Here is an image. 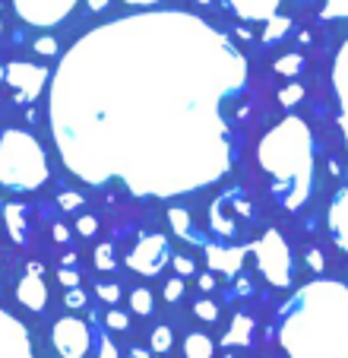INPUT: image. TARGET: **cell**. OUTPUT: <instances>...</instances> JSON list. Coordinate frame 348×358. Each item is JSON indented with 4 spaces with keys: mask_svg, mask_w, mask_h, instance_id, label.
<instances>
[{
    "mask_svg": "<svg viewBox=\"0 0 348 358\" xmlns=\"http://www.w3.org/2000/svg\"><path fill=\"white\" fill-rule=\"evenodd\" d=\"M288 29H291V20H288V16H269L266 29H263V41H266V45H273V41L285 38Z\"/></svg>",
    "mask_w": 348,
    "mask_h": 358,
    "instance_id": "obj_22",
    "label": "cell"
},
{
    "mask_svg": "<svg viewBox=\"0 0 348 358\" xmlns=\"http://www.w3.org/2000/svg\"><path fill=\"white\" fill-rule=\"evenodd\" d=\"M206 264L212 273L235 276L244 266V248H228V244H206Z\"/></svg>",
    "mask_w": 348,
    "mask_h": 358,
    "instance_id": "obj_15",
    "label": "cell"
},
{
    "mask_svg": "<svg viewBox=\"0 0 348 358\" xmlns=\"http://www.w3.org/2000/svg\"><path fill=\"white\" fill-rule=\"evenodd\" d=\"M130 308H133V314H140V317H149V314L155 311V298L149 289H133L130 292Z\"/></svg>",
    "mask_w": 348,
    "mask_h": 358,
    "instance_id": "obj_21",
    "label": "cell"
},
{
    "mask_svg": "<svg viewBox=\"0 0 348 358\" xmlns=\"http://www.w3.org/2000/svg\"><path fill=\"white\" fill-rule=\"evenodd\" d=\"M256 257V270L263 273L273 289H288L295 279V260H291V248L279 235V229H266L254 244H250Z\"/></svg>",
    "mask_w": 348,
    "mask_h": 358,
    "instance_id": "obj_5",
    "label": "cell"
},
{
    "mask_svg": "<svg viewBox=\"0 0 348 358\" xmlns=\"http://www.w3.org/2000/svg\"><path fill=\"white\" fill-rule=\"evenodd\" d=\"M57 51H61V48H57V41H54L51 35H45V38L35 41V55H41V57H54Z\"/></svg>",
    "mask_w": 348,
    "mask_h": 358,
    "instance_id": "obj_34",
    "label": "cell"
},
{
    "mask_svg": "<svg viewBox=\"0 0 348 358\" xmlns=\"http://www.w3.org/2000/svg\"><path fill=\"white\" fill-rule=\"evenodd\" d=\"M0 35H3V22H0Z\"/></svg>",
    "mask_w": 348,
    "mask_h": 358,
    "instance_id": "obj_46",
    "label": "cell"
},
{
    "mask_svg": "<svg viewBox=\"0 0 348 358\" xmlns=\"http://www.w3.org/2000/svg\"><path fill=\"white\" fill-rule=\"evenodd\" d=\"M124 3H130V7H155L161 0H124Z\"/></svg>",
    "mask_w": 348,
    "mask_h": 358,
    "instance_id": "obj_42",
    "label": "cell"
},
{
    "mask_svg": "<svg viewBox=\"0 0 348 358\" xmlns=\"http://www.w3.org/2000/svg\"><path fill=\"white\" fill-rule=\"evenodd\" d=\"M275 73L279 76H288V80H295L298 73H304V55H285L275 61Z\"/></svg>",
    "mask_w": 348,
    "mask_h": 358,
    "instance_id": "obj_23",
    "label": "cell"
},
{
    "mask_svg": "<svg viewBox=\"0 0 348 358\" xmlns=\"http://www.w3.org/2000/svg\"><path fill=\"white\" fill-rule=\"evenodd\" d=\"M323 20H348V0H326Z\"/></svg>",
    "mask_w": 348,
    "mask_h": 358,
    "instance_id": "obj_25",
    "label": "cell"
},
{
    "mask_svg": "<svg viewBox=\"0 0 348 358\" xmlns=\"http://www.w3.org/2000/svg\"><path fill=\"white\" fill-rule=\"evenodd\" d=\"M95 229H99V219H95V216H80V219H76V231H80L82 238H92Z\"/></svg>",
    "mask_w": 348,
    "mask_h": 358,
    "instance_id": "obj_36",
    "label": "cell"
},
{
    "mask_svg": "<svg viewBox=\"0 0 348 358\" xmlns=\"http://www.w3.org/2000/svg\"><path fill=\"white\" fill-rule=\"evenodd\" d=\"M279 343L288 358H348V285L314 279L282 304Z\"/></svg>",
    "mask_w": 348,
    "mask_h": 358,
    "instance_id": "obj_2",
    "label": "cell"
},
{
    "mask_svg": "<svg viewBox=\"0 0 348 358\" xmlns=\"http://www.w3.org/2000/svg\"><path fill=\"white\" fill-rule=\"evenodd\" d=\"M86 292L80 289V285H73V289H67V295H64V304L67 308H73V311H80V308H86Z\"/></svg>",
    "mask_w": 348,
    "mask_h": 358,
    "instance_id": "obj_30",
    "label": "cell"
},
{
    "mask_svg": "<svg viewBox=\"0 0 348 358\" xmlns=\"http://www.w3.org/2000/svg\"><path fill=\"white\" fill-rule=\"evenodd\" d=\"M184 355L187 358H212L215 343L206 336V333H187V339H184Z\"/></svg>",
    "mask_w": 348,
    "mask_h": 358,
    "instance_id": "obj_20",
    "label": "cell"
},
{
    "mask_svg": "<svg viewBox=\"0 0 348 358\" xmlns=\"http://www.w3.org/2000/svg\"><path fill=\"white\" fill-rule=\"evenodd\" d=\"M333 86H335V99H339V124H342L345 146H348V38H345V45L339 48V57H335Z\"/></svg>",
    "mask_w": 348,
    "mask_h": 358,
    "instance_id": "obj_13",
    "label": "cell"
},
{
    "mask_svg": "<svg viewBox=\"0 0 348 358\" xmlns=\"http://www.w3.org/2000/svg\"><path fill=\"white\" fill-rule=\"evenodd\" d=\"M301 99H304V86H298V83H291V86H285V89L279 92V105H285V108L298 105Z\"/></svg>",
    "mask_w": 348,
    "mask_h": 358,
    "instance_id": "obj_28",
    "label": "cell"
},
{
    "mask_svg": "<svg viewBox=\"0 0 348 358\" xmlns=\"http://www.w3.org/2000/svg\"><path fill=\"white\" fill-rule=\"evenodd\" d=\"M57 279H61L67 289H73V285H80V270H76V266H61V270H57Z\"/></svg>",
    "mask_w": 348,
    "mask_h": 358,
    "instance_id": "obj_37",
    "label": "cell"
},
{
    "mask_svg": "<svg viewBox=\"0 0 348 358\" xmlns=\"http://www.w3.org/2000/svg\"><path fill=\"white\" fill-rule=\"evenodd\" d=\"M105 7H108V0H89V10H95V13L105 10Z\"/></svg>",
    "mask_w": 348,
    "mask_h": 358,
    "instance_id": "obj_43",
    "label": "cell"
},
{
    "mask_svg": "<svg viewBox=\"0 0 348 358\" xmlns=\"http://www.w3.org/2000/svg\"><path fill=\"white\" fill-rule=\"evenodd\" d=\"M196 285H200V292H212L215 289V276H212V273H203Z\"/></svg>",
    "mask_w": 348,
    "mask_h": 358,
    "instance_id": "obj_40",
    "label": "cell"
},
{
    "mask_svg": "<svg viewBox=\"0 0 348 358\" xmlns=\"http://www.w3.org/2000/svg\"><path fill=\"white\" fill-rule=\"evenodd\" d=\"M64 266H76V254H64Z\"/></svg>",
    "mask_w": 348,
    "mask_h": 358,
    "instance_id": "obj_45",
    "label": "cell"
},
{
    "mask_svg": "<svg viewBox=\"0 0 348 358\" xmlns=\"http://www.w3.org/2000/svg\"><path fill=\"white\" fill-rule=\"evenodd\" d=\"M99 358H117V349H114V343L108 336L99 339Z\"/></svg>",
    "mask_w": 348,
    "mask_h": 358,
    "instance_id": "obj_38",
    "label": "cell"
},
{
    "mask_svg": "<svg viewBox=\"0 0 348 358\" xmlns=\"http://www.w3.org/2000/svg\"><path fill=\"white\" fill-rule=\"evenodd\" d=\"M256 162L273 184V200L298 210L314 187V136L301 117L288 115L266 130L256 146Z\"/></svg>",
    "mask_w": 348,
    "mask_h": 358,
    "instance_id": "obj_3",
    "label": "cell"
},
{
    "mask_svg": "<svg viewBox=\"0 0 348 358\" xmlns=\"http://www.w3.org/2000/svg\"><path fill=\"white\" fill-rule=\"evenodd\" d=\"M51 343L61 358H86L92 349V333L89 324L80 317H61L51 330Z\"/></svg>",
    "mask_w": 348,
    "mask_h": 358,
    "instance_id": "obj_10",
    "label": "cell"
},
{
    "mask_svg": "<svg viewBox=\"0 0 348 358\" xmlns=\"http://www.w3.org/2000/svg\"><path fill=\"white\" fill-rule=\"evenodd\" d=\"M250 343H254V320L247 314H235L228 333L222 336V345L228 349V345H250Z\"/></svg>",
    "mask_w": 348,
    "mask_h": 358,
    "instance_id": "obj_17",
    "label": "cell"
},
{
    "mask_svg": "<svg viewBox=\"0 0 348 358\" xmlns=\"http://www.w3.org/2000/svg\"><path fill=\"white\" fill-rule=\"evenodd\" d=\"M168 222L177 231V238H184V241H190V244H206L203 235H196L194 219H190V213L184 210V206H171V210H168Z\"/></svg>",
    "mask_w": 348,
    "mask_h": 358,
    "instance_id": "obj_18",
    "label": "cell"
},
{
    "mask_svg": "<svg viewBox=\"0 0 348 358\" xmlns=\"http://www.w3.org/2000/svg\"><path fill=\"white\" fill-rule=\"evenodd\" d=\"M57 203H61V210L73 213L76 206H82V194H76V190H64V194L57 196Z\"/></svg>",
    "mask_w": 348,
    "mask_h": 358,
    "instance_id": "obj_33",
    "label": "cell"
},
{
    "mask_svg": "<svg viewBox=\"0 0 348 358\" xmlns=\"http://www.w3.org/2000/svg\"><path fill=\"white\" fill-rule=\"evenodd\" d=\"M127 358H149V352H146V349H130Z\"/></svg>",
    "mask_w": 348,
    "mask_h": 358,
    "instance_id": "obj_44",
    "label": "cell"
},
{
    "mask_svg": "<svg viewBox=\"0 0 348 358\" xmlns=\"http://www.w3.org/2000/svg\"><path fill=\"white\" fill-rule=\"evenodd\" d=\"M254 222V206L241 190H228L219 200L209 206V225L215 235L228 238V235H244L247 225Z\"/></svg>",
    "mask_w": 348,
    "mask_h": 358,
    "instance_id": "obj_6",
    "label": "cell"
},
{
    "mask_svg": "<svg viewBox=\"0 0 348 358\" xmlns=\"http://www.w3.org/2000/svg\"><path fill=\"white\" fill-rule=\"evenodd\" d=\"M48 181L45 146L29 130L7 127L0 134V187L13 194H32Z\"/></svg>",
    "mask_w": 348,
    "mask_h": 358,
    "instance_id": "obj_4",
    "label": "cell"
},
{
    "mask_svg": "<svg viewBox=\"0 0 348 358\" xmlns=\"http://www.w3.org/2000/svg\"><path fill=\"white\" fill-rule=\"evenodd\" d=\"M194 311H196V317H200V320H206V324H212V320L219 317V304H215V301H209V298H200V301L194 304Z\"/></svg>",
    "mask_w": 348,
    "mask_h": 358,
    "instance_id": "obj_26",
    "label": "cell"
},
{
    "mask_svg": "<svg viewBox=\"0 0 348 358\" xmlns=\"http://www.w3.org/2000/svg\"><path fill=\"white\" fill-rule=\"evenodd\" d=\"M184 298V279L181 276H174V279H168L165 282V301H181Z\"/></svg>",
    "mask_w": 348,
    "mask_h": 358,
    "instance_id": "obj_31",
    "label": "cell"
},
{
    "mask_svg": "<svg viewBox=\"0 0 348 358\" xmlns=\"http://www.w3.org/2000/svg\"><path fill=\"white\" fill-rule=\"evenodd\" d=\"M105 324L111 327V330H127L130 327V317L124 311H117V308H111V311L105 314Z\"/></svg>",
    "mask_w": 348,
    "mask_h": 358,
    "instance_id": "obj_32",
    "label": "cell"
},
{
    "mask_svg": "<svg viewBox=\"0 0 348 358\" xmlns=\"http://www.w3.org/2000/svg\"><path fill=\"white\" fill-rule=\"evenodd\" d=\"M0 358H35L29 330L3 308H0Z\"/></svg>",
    "mask_w": 348,
    "mask_h": 358,
    "instance_id": "obj_11",
    "label": "cell"
},
{
    "mask_svg": "<svg viewBox=\"0 0 348 358\" xmlns=\"http://www.w3.org/2000/svg\"><path fill=\"white\" fill-rule=\"evenodd\" d=\"M3 219H7L10 238L16 244H26V206L22 203H3Z\"/></svg>",
    "mask_w": 348,
    "mask_h": 358,
    "instance_id": "obj_19",
    "label": "cell"
},
{
    "mask_svg": "<svg viewBox=\"0 0 348 358\" xmlns=\"http://www.w3.org/2000/svg\"><path fill=\"white\" fill-rule=\"evenodd\" d=\"M92 257H95V270H101V273H111L114 266H117V260H114V248H111L108 241L95 244Z\"/></svg>",
    "mask_w": 348,
    "mask_h": 358,
    "instance_id": "obj_24",
    "label": "cell"
},
{
    "mask_svg": "<svg viewBox=\"0 0 348 358\" xmlns=\"http://www.w3.org/2000/svg\"><path fill=\"white\" fill-rule=\"evenodd\" d=\"M200 3H209V0H200Z\"/></svg>",
    "mask_w": 348,
    "mask_h": 358,
    "instance_id": "obj_47",
    "label": "cell"
},
{
    "mask_svg": "<svg viewBox=\"0 0 348 358\" xmlns=\"http://www.w3.org/2000/svg\"><path fill=\"white\" fill-rule=\"evenodd\" d=\"M95 295H99L101 301H108V304H117L121 301V285L117 282H99L95 285Z\"/></svg>",
    "mask_w": 348,
    "mask_h": 358,
    "instance_id": "obj_27",
    "label": "cell"
},
{
    "mask_svg": "<svg viewBox=\"0 0 348 358\" xmlns=\"http://www.w3.org/2000/svg\"><path fill=\"white\" fill-rule=\"evenodd\" d=\"M171 330L168 327H155L152 330V352H168L171 349Z\"/></svg>",
    "mask_w": 348,
    "mask_h": 358,
    "instance_id": "obj_29",
    "label": "cell"
},
{
    "mask_svg": "<svg viewBox=\"0 0 348 358\" xmlns=\"http://www.w3.org/2000/svg\"><path fill=\"white\" fill-rule=\"evenodd\" d=\"M231 13L241 16L247 22H266L269 16L279 13V3L282 0H225Z\"/></svg>",
    "mask_w": 348,
    "mask_h": 358,
    "instance_id": "obj_16",
    "label": "cell"
},
{
    "mask_svg": "<svg viewBox=\"0 0 348 358\" xmlns=\"http://www.w3.org/2000/svg\"><path fill=\"white\" fill-rule=\"evenodd\" d=\"M165 264H171V248H168V238L159 231L143 235L127 254V266L140 276H159Z\"/></svg>",
    "mask_w": 348,
    "mask_h": 358,
    "instance_id": "obj_8",
    "label": "cell"
},
{
    "mask_svg": "<svg viewBox=\"0 0 348 358\" xmlns=\"http://www.w3.org/2000/svg\"><path fill=\"white\" fill-rule=\"evenodd\" d=\"M3 83H7V89L13 92V99L20 101V105H32L35 99H38L41 92H45L48 86V67H41V64H29V61H13L3 67Z\"/></svg>",
    "mask_w": 348,
    "mask_h": 358,
    "instance_id": "obj_7",
    "label": "cell"
},
{
    "mask_svg": "<svg viewBox=\"0 0 348 358\" xmlns=\"http://www.w3.org/2000/svg\"><path fill=\"white\" fill-rule=\"evenodd\" d=\"M307 266H310V270H317V273L323 270V254H320V250H310V254H307Z\"/></svg>",
    "mask_w": 348,
    "mask_h": 358,
    "instance_id": "obj_39",
    "label": "cell"
},
{
    "mask_svg": "<svg viewBox=\"0 0 348 358\" xmlns=\"http://www.w3.org/2000/svg\"><path fill=\"white\" fill-rule=\"evenodd\" d=\"M326 225H329V235H333V241L348 254V187H342L339 194L333 196V203H329V213H326Z\"/></svg>",
    "mask_w": 348,
    "mask_h": 358,
    "instance_id": "obj_14",
    "label": "cell"
},
{
    "mask_svg": "<svg viewBox=\"0 0 348 358\" xmlns=\"http://www.w3.org/2000/svg\"><path fill=\"white\" fill-rule=\"evenodd\" d=\"M54 241H57V244L70 241V229H67V225H54Z\"/></svg>",
    "mask_w": 348,
    "mask_h": 358,
    "instance_id": "obj_41",
    "label": "cell"
},
{
    "mask_svg": "<svg viewBox=\"0 0 348 358\" xmlns=\"http://www.w3.org/2000/svg\"><path fill=\"white\" fill-rule=\"evenodd\" d=\"M16 298H20L22 308H29V311H45L48 304V285L45 279H41V266L38 264H29L26 276L20 279V285H16Z\"/></svg>",
    "mask_w": 348,
    "mask_h": 358,
    "instance_id": "obj_12",
    "label": "cell"
},
{
    "mask_svg": "<svg viewBox=\"0 0 348 358\" xmlns=\"http://www.w3.org/2000/svg\"><path fill=\"white\" fill-rule=\"evenodd\" d=\"M22 22L35 29H51L57 22H64L80 0H10Z\"/></svg>",
    "mask_w": 348,
    "mask_h": 358,
    "instance_id": "obj_9",
    "label": "cell"
},
{
    "mask_svg": "<svg viewBox=\"0 0 348 358\" xmlns=\"http://www.w3.org/2000/svg\"><path fill=\"white\" fill-rule=\"evenodd\" d=\"M0 206H3V203H0Z\"/></svg>",
    "mask_w": 348,
    "mask_h": 358,
    "instance_id": "obj_48",
    "label": "cell"
},
{
    "mask_svg": "<svg viewBox=\"0 0 348 358\" xmlns=\"http://www.w3.org/2000/svg\"><path fill=\"white\" fill-rule=\"evenodd\" d=\"M174 270H177V276H194L196 273V264L190 257H184V254H177V257H171Z\"/></svg>",
    "mask_w": 348,
    "mask_h": 358,
    "instance_id": "obj_35",
    "label": "cell"
},
{
    "mask_svg": "<svg viewBox=\"0 0 348 358\" xmlns=\"http://www.w3.org/2000/svg\"><path fill=\"white\" fill-rule=\"evenodd\" d=\"M247 86V57L184 10H146L86 32L51 76L48 124L64 169L136 196H181L231 171L225 108Z\"/></svg>",
    "mask_w": 348,
    "mask_h": 358,
    "instance_id": "obj_1",
    "label": "cell"
}]
</instances>
